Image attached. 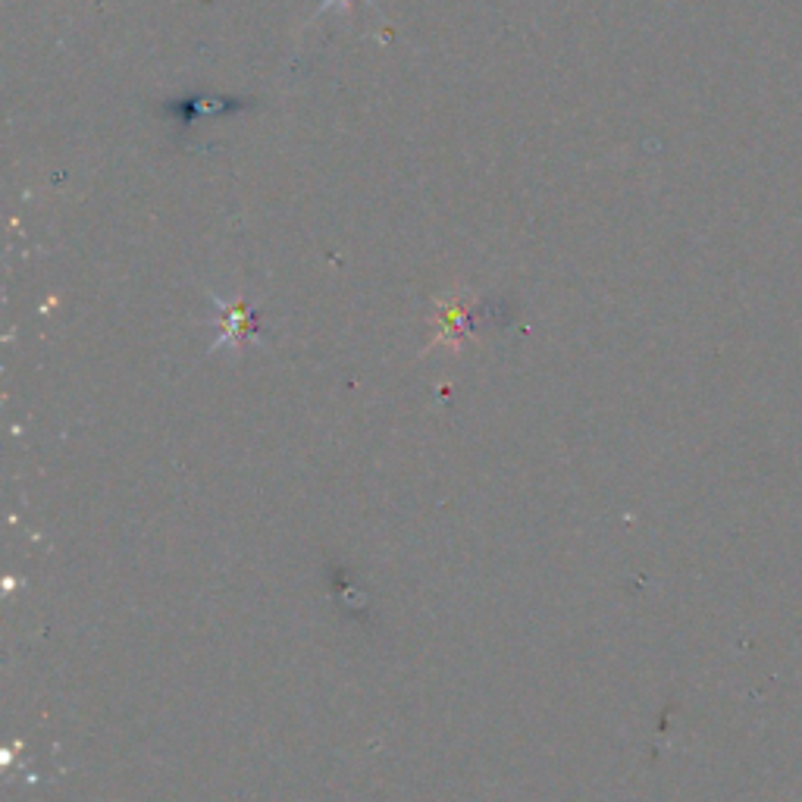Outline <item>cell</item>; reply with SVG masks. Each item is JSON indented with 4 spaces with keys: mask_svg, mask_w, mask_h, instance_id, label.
I'll list each match as a JSON object with an SVG mask.
<instances>
[{
    "mask_svg": "<svg viewBox=\"0 0 802 802\" xmlns=\"http://www.w3.org/2000/svg\"><path fill=\"white\" fill-rule=\"evenodd\" d=\"M333 4H345V0H326V4H323V10H326V7H333Z\"/></svg>",
    "mask_w": 802,
    "mask_h": 802,
    "instance_id": "cell-2",
    "label": "cell"
},
{
    "mask_svg": "<svg viewBox=\"0 0 802 802\" xmlns=\"http://www.w3.org/2000/svg\"><path fill=\"white\" fill-rule=\"evenodd\" d=\"M217 308L223 311V336L217 342L220 345H245L254 333V317L248 311V304H223L217 301Z\"/></svg>",
    "mask_w": 802,
    "mask_h": 802,
    "instance_id": "cell-1",
    "label": "cell"
}]
</instances>
